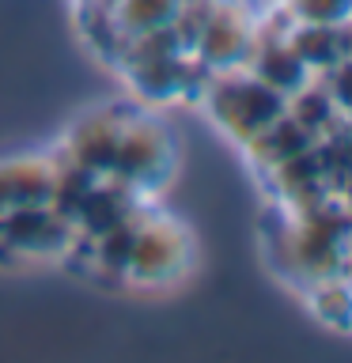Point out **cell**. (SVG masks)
<instances>
[{
    "label": "cell",
    "mask_w": 352,
    "mask_h": 363,
    "mask_svg": "<svg viewBox=\"0 0 352 363\" xmlns=\"http://www.w3.org/2000/svg\"><path fill=\"white\" fill-rule=\"evenodd\" d=\"M209 106L216 113V121L231 136H238L243 144H254L273 121L284 118L288 99L280 91H273L269 84H261L250 68L246 72L235 68V72H224L216 79V87L209 91Z\"/></svg>",
    "instance_id": "cell-1"
},
{
    "label": "cell",
    "mask_w": 352,
    "mask_h": 363,
    "mask_svg": "<svg viewBox=\"0 0 352 363\" xmlns=\"http://www.w3.org/2000/svg\"><path fill=\"white\" fill-rule=\"evenodd\" d=\"M79 242L72 220H65L53 204H31L11 216H0V254L8 261H50Z\"/></svg>",
    "instance_id": "cell-2"
},
{
    "label": "cell",
    "mask_w": 352,
    "mask_h": 363,
    "mask_svg": "<svg viewBox=\"0 0 352 363\" xmlns=\"http://www.w3.org/2000/svg\"><path fill=\"white\" fill-rule=\"evenodd\" d=\"M170 170V140L155 121L148 118H125L121 125V140H118V155H114V170L110 178L121 182L129 193L152 189L167 178Z\"/></svg>",
    "instance_id": "cell-3"
},
{
    "label": "cell",
    "mask_w": 352,
    "mask_h": 363,
    "mask_svg": "<svg viewBox=\"0 0 352 363\" xmlns=\"http://www.w3.org/2000/svg\"><path fill=\"white\" fill-rule=\"evenodd\" d=\"M189 261V242L178 223L170 220H141L136 223V238L129 250V265H125V280L155 288L182 277Z\"/></svg>",
    "instance_id": "cell-4"
},
{
    "label": "cell",
    "mask_w": 352,
    "mask_h": 363,
    "mask_svg": "<svg viewBox=\"0 0 352 363\" xmlns=\"http://www.w3.org/2000/svg\"><path fill=\"white\" fill-rule=\"evenodd\" d=\"M193 50H197L201 65H212L220 72H235V68L250 65V57H254V27L235 4L212 8L209 19L197 27Z\"/></svg>",
    "instance_id": "cell-5"
},
{
    "label": "cell",
    "mask_w": 352,
    "mask_h": 363,
    "mask_svg": "<svg viewBox=\"0 0 352 363\" xmlns=\"http://www.w3.org/2000/svg\"><path fill=\"white\" fill-rule=\"evenodd\" d=\"M121 125H125V118H118L110 110L84 118L76 125V133L68 136V163L95 174V178H110L118 140H121Z\"/></svg>",
    "instance_id": "cell-6"
},
{
    "label": "cell",
    "mask_w": 352,
    "mask_h": 363,
    "mask_svg": "<svg viewBox=\"0 0 352 363\" xmlns=\"http://www.w3.org/2000/svg\"><path fill=\"white\" fill-rule=\"evenodd\" d=\"M53 182H57V167L50 159L19 155L0 163V216L31 208V204H50Z\"/></svg>",
    "instance_id": "cell-7"
},
{
    "label": "cell",
    "mask_w": 352,
    "mask_h": 363,
    "mask_svg": "<svg viewBox=\"0 0 352 363\" xmlns=\"http://www.w3.org/2000/svg\"><path fill=\"white\" fill-rule=\"evenodd\" d=\"M254 72L261 84H269L273 91H280L284 99H292L295 91H303L307 84L314 79V72L303 65V57L292 50L288 42H273V45H265V50H254Z\"/></svg>",
    "instance_id": "cell-8"
},
{
    "label": "cell",
    "mask_w": 352,
    "mask_h": 363,
    "mask_svg": "<svg viewBox=\"0 0 352 363\" xmlns=\"http://www.w3.org/2000/svg\"><path fill=\"white\" fill-rule=\"evenodd\" d=\"M182 8H186V0H118L110 8V19L118 38L125 42V38H136V34L175 27Z\"/></svg>",
    "instance_id": "cell-9"
},
{
    "label": "cell",
    "mask_w": 352,
    "mask_h": 363,
    "mask_svg": "<svg viewBox=\"0 0 352 363\" xmlns=\"http://www.w3.org/2000/svg\"><path fill=\"white\" fill-rule=\"evenodd\" d=\"M133 65V79L148 99H175L186 87V61L178 53H163V57H136Z\"/></svg>",
    "instance_id": "cell-10"
},
{
    "label": "cell",
    "mask_w": 352,
    "mask_h": 363,
    "mask_svg": "<svg viewBox=\"0 0 352 363\" xmlns=\"http://www.w3.org/2000/svg\"><path fill=\"white\" fill-rule=\"evenodd\" d=\"M288 45L303 57V65L318 72V68H334L345 61V34L341 27H318V23H299V30L288 38Z\"/></svg>",
    "instance_id": "cell-11"
},
{
    "label": "cell",
    "mask_w": 352,
    "mask_h": 363,
    "mask_svg": "<svg viewBox=\"0 0 352 363\" xmlns=\"http://www.w3.org/2000/svg\"><path fill=\"white\" fill-rule=\"evenodd\" d=\"M311 306H314L318 322H326L334 329H352V272L311 284Z\"/></svg>",
    "instance_id": "cell-12"
},
{
    "label": "cell",
    "mask_w": 352,
    "mask_h": 363,
    "mask_svg": "<svg viewBox=\"0 0 352 363\" xmlns=\"http://www.w3.org/2000/svg\"><path fill=\"white\" fill-rule=\"evenodd\" d=\"M292 11L299 16V23H318V27L352 23V0H292Z\"/></svg>",
    "instance_id": "cell-13"
},
{
    "label": "cell",
    "mask_w": 352,
    "mask_h": 363,
    "mask_svg": "<svg viewBox=\"0 0 352 363\" xmlns=\"http://www.w3.org/2000/svg\"><path fill=\"white\" fill-rule=\"evenodd\" d=\"M95 4H99V8H106V11H110L114 4H118V0H95Z\"/></svg>",
    "instance_id": "cell-14"
}]
</instances>
